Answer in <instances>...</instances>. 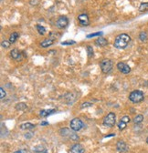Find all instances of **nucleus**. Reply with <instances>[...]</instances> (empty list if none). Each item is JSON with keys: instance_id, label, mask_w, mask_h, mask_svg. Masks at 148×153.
Masks as SVG:
<instances>
[{"instance_id": "7ed1b4c3", "label": "nucleus", "mask_w": 148, "mask_h": 153, "mask_svg": "<svg viewBox=\"0 0 148 153\" xmlns=\"http://www.w3.org/2000/svg\"><path fill=\"white\" fill-rule=\"evenodd\" d=\"M116 123V115L113 112H110L108 113L105 118H103V121H102V124L103 126L107 127H112L115 125Z\"/></svg>"}, {"instance_id": "412c9836", "label": "nucleus", "mask_w": 148, "mask_h": 153, "mask_svg": "<svg viewBox=\"0 0 148 153\" xmlns=\"http://www.w3.org/2000/svg\"><path fill=\"white\" fill-rule=\"evenodd\" d=\"M87 53H88V57H93V48L90 47V46H87Z\"/></svg>"}, {"instance_id": "393cba45", "label": "nucleus", "mask_w": 148, "mask_h": 153, "mask_svg": "<svg viewBox=\"0 0 148 153\" xmlns=\"http://www.w3.org/2000/svg\"><path fill=\"white\" fill-rule=\"evenodd\" d=\"M126 124H127V123H125V122H123V121L120 120V122L118 123V127H119V130H125V127H126Z\"/></svg>"}, {"instance_id": "c756f323", "label": "nucleus", "mask_w": 148, "mask_h": 153, "mask_svg": "<svg viewBox=\"0 0 148 153\" xmlns=\"http://www.w3.org/2000/svg\"><path fill=\"white\" fill-rule=\"evenodd\" d=\"M90 103H83L81 105V108H86V107H90Z\"/></svg>"}, {"instance_id": "f3484780", "label": "nucleus", "mask_w": 148, "mask_h": 153, "mask_svg": "<svg viewBox=\"0 0 148 153\" xmlns=\"http://www.w3.org/2000/svg\"><path fill=\"white\" fill-rule=\"evenodd\" d=\"M37 30H38V32L39 35H41V36H43L44 34L46 33L45 28L42 27V25H37Z\"/></svg>"}, {"instance_id": "423d86ee", "label": "nucleus", "mask_w": 148, "mask_h": 153, "mask_svg": "<svg viewBox=\"0 0 148 153\" xmlns=\"http://www.w3.org/2000/svg\"><path fill=\"white\" fill-rule=\"evenodd\" d=\"M69 25V19L67 18V16H60L59 18L57 19L56 22V27L60 29H63L66 28Z\"/></svg>"}, {"instance_id": "1a4fd4ad", "label": "nucleus", "mask_w": 148, "mask_h": 153, "mask_svg": "<svg viewBox=\"0 0 148 153\" xmlns=\"http://www.w3.org/2000/svg\"><path fill=\"white\" fill-rule=\"evenodd\" d=\"M84 151H85V149H84L83 146L80 145L79 143L74 144V145L70 148L71 153H84Z\"/></svg>"}, {"instance_id": "ddd939ff", "label": "nucleus", "mask_w": 148, "mask_h": 153, "mask_svg": "<svg viewBox=\"0 0 148 153\" xmlns=\"http://www.w3.org/2000/svg\"><path fill=\"white\" fill-rule=\"evenodd\" d=\"M95 45L99 47H105L108 45V41L103 38H99L95 40Z\"/></svg>"}, {"instance_id": "aec40b11", "label": "nucleus", "mask_w": 148, "mask_h": 153, "mask_svg": "<svg viewBox=\"0 0 148 153\" xmlns=\"http://www.w3.org/2000/svg\"><path fill=\"white\" fill-rule=\"evenodd\" d=\"M27 108H28L27 104H25V103H18V105L16 106V110H24V109H26Z\"/></svg>"}, {"instance_id": "2eb2a0df", "label": "nucleus", "mask_w": 148, "mask_h": 153, "mask_svg": "<svg viewBox=\"0 0 148 153\" xmlns=\"http://www.w3.org/2000/svg\"><path fill=\"white\" fill-rule=\"evenodd\" d=\"M19 38V33H18V32H13L11 35H10V37H9V41H10V43L11 44H13V43H15V42L16 41V39H18Z\"/></svg>"}, {"instance_id": "c85d7f7f", "label": "nucleus", "mask_w": 148, "mask_h": 153, "mask_svg": "<svg viewBox=\"0 0 148 153\" xmlns=\"http://www.w3.org/2000/svg\"><path fill=\"white\" fill-rule=\"evenodd\" d=\"M14 153H27V150L26 149H19V150L15 151Z\"/></svg>"}, {"instance_id": "39448f33", "label": "nucleus", "mask_w": 148, "mask_h": 153, "mask_svg": "<svg viewBox=\"0 0 148 153\" xmlns=\"http://www.w3.org/2000/svg\"><path fill=\"white\" fill-rule=\"evenodd\" d=\"M70 130L73 131H79L80 130L82 127H83V122H82L80 118H74L72 120H70Z\"/></svg>"}, {"instance_id": "dca6fc26", "label": "nucleus", "mask_w": 148, "mask_h": 153, "mask_svg": "<svg viewBox=\"0 0 148 153\" xmlns=\"http://www.w3.org/2000/svg\"><path fill=\"white\" fill-rule=\"evenodd\" d=\"M35 127V125H33L31 123H24L20 125L21 130H33Z\"/></svg>"}, {"instance_id": "6ab92c4d", "label": "nucleus", "mask_w": 148, "mask_h": 153, "mask_svg": "<svg viewBox=\"0 0 148 153\" xmlns=\"http://www.w3.org/2000/svg\"><path fill=\"white\" fill-rule=\"evenodd\" d=\"M145 10H148V2L146 3H142L141 5H140L139 6V11H145Z\"/></svg>"}, {"instance_id": "a211bd4d", "label": "nucleus", "mask_w": 148, "mask_h": 153, "mask_svg": "<svg viewBox=\"0 0 148 153\" xmlns=\"http://www.w3.org/2000/svg\"><path fill=\"white\" fill-rule=\"evenodd\" d=\"M144 120V116L143 115H137L134 118V122L135 124H140Z\"/></svg>"}, {"instance_id": "2f4dec72", "label": "nucleus", "mask_w": 148, "mask_h": 153, "mask_svg": "<svg viewBox=\"0 0 148 153\" xmlns=\"http://www.w3.org/2000/svg\"><path fill=\"white\" fill-rule=\"evenodd\" d=\"M41 153H48V152H47V149H44V150H43L42 152H41Z\"/></svg>"}, {"instance_id": "f257e3e1", "label": "nucleus", "mask_w": 148, "mask_h": 153, "mask_svg": "<svg viewBox=\"0 0 148 153\" xmlns=\"http://www.w3.org/2000/svg\"><path fill=\"white\" fill-rule=\"evenodd\" d=\"M130 41H131V38L129 35H127V34H120V35H118L115 38L113 46L114 47H116L118 49H123L128 46Z\"/></svg>"}, {"instance_id": "bb28decb", "label": "nucleus", "mask_w": 148, "mask_h": 153, "mask_svg": "<svg viewBox=\"0 0 148 153\" xmlns=\"http://www.w3.org/2000/svg\"><path fill=\"white\" fill-rule=\"evenodd\" d=\"M6 91L3 88H0V99H3L6 97Z\"/></svg>"}, {"instance_id": "6e6552de", "label": "nucleus", "mask_w": 148, "mask_h": 153, "mask_svg": "<svg viewBox=\"0 0 148 153\" xmlns=\"http://www.w3.org/2000/svg\"><path fill=\"white\" fill-rule=\"evenodd\" d=\"M78 21L82 27H86L90 24V19L87 14H81L78 16Z\"/></svg>"}, {"instance_id": "473e14b6", "label": "nucleus", "mask_w": 148, "mask_h": 153, "mask_svg": "<svg viewBox=\"0 0 148 153\" xmlns=\"http://www.w3.org/2000/svg\"><path fill=\"white\" fill-rule=\"evenodd\" d=\"M146 143H147V144H148V138H147V139H146Z\"/></svg>"}, {"instance_id": "f03ea898", "label": "nucleus", "mask_w": 148, "mask_h": 153, "mask_svg": "<svg viewBox=\"0 0 148 153\" xmlns=\"http://www.w3.org/2000/svg\"><path fill=\"white\" fill-rule=\"evenodd\" d=\"M144 98V95L143 91L141 90H134L130 93L129 95V100L133 103H140Z\"/></svg>"}, {"instance_id": "4468645a", "label": "nucleus", "mask_w": 148, "mask_h": 153, "mask_svg": "<svg viewBox=\"0 0 148 153\" xmlns=\"http://www.w3.org/2000/svg\"><path fill=\"white\" fill-rule=\"evenodd\" d=\"M55 111H56L55 109H43V110H41V111H40L39 116L42 117V118H45V117H48V115L52 114Z\"/></svg>"}, {"instance_id": "4be33fe9", "label": "nucleus", "mask_w": 148, "mask_h": 153, "mask_svg": "<svg viewBox=\"0 0 148 153\" xmlns=\"http://www.w3.org/2000/svg\"><path fill=\"white\" fill-rule=\"evenodd\" d=\"M102 35V32L100 31V32H96V33H93V34H90V35L87 36V38H94V37H100Z\"/></svg>"}, {"instance_id": "f8f14e48", "label": "nucleus", "mask_w": 148, "mask_h": 153, "mask_svg": "<svg viewBox=\"0 0 148 153\" xmlns=\"http://www.w3.org/2000/svg\"><path fill=\"white\" fill-rule=\"evenodd\" d=\"M53 43H54L53 39H51V38H46V39H44L40 43V47H44V48L45 47H51V45H53Z\"/></svg>"}, {"instance_id": "9b49d317", "label": "nucleus", "mask_w": 148, "mask_h": 153, "mask_svg": "<svg viewBox=\"0 0 148 153\" xmlns=\"http://www.w3.org/2000/svg\"><path fill=\"white\" fill-rule=\"evenodd\" d=\"M10 57L15 59V60H20V59L22 58V56H21V52L18 50V49H13L11 52H10Z\"/></svg>"}, {"instance_id": "20e7f679", "label": "nucleus", "mask_w": 148, "mask_h": 153, "mask_svg": "<svg viewBox=\"0 0 148 153\" xmlns=\"http://www.w3.org/2000/svg\"><path fill=\"white\" fill-rule=\"evenodd\" d=\"M100 67L102 69V71L104 74H107L111 72V70L112 69V67H113V62L111 60V59H103V60L100 63Z\"/></svg>"}, {"instance_id": "cd10ccee", "label": "nucleus", "mask_w": 148, "mask_h": 153, "mask_svg": "<svg viewBox=\"0 0 148 153\" xmlns=\"http://www.w3.org/2000/svg\"><path fill=\"white\" fill-rule=\"evenodd\" d=\"M121 120L123 121V122H125V123H128V122L130 121V118H129L128 116H125V117H122V118H121Z\"/></svg>"}, {"instance_id": "9d476101", "label": "nucleus", "mask_w": 148, "mask_h": 153, "mask_svg": "<svg viewBox=\"0 0 148 153\" xmlns=\"http://www.w3.org/2000/svg\"><path fill=\"white\" fill-rule=\"evenodd\" d=\"M116 149L119 152H126L128 150V146L125 141H118L116 144Z\"/></svg>"}, {"instance_id": "7c9ffc66", "label": "nucleus", "mask_w": 148, "mask_h": 153, "mask_svg": "<svg viewBox=\"0 0 148 153\" xmlns=\"http://www.w3.org/2000/svg\"><path fill=\"white\" fill-rule=\"evenodd\" d=\"M48 122H42V123H41V125H42V126H44V125H48Z\"/></svg>"}, {"instance_id": "b1692460", "label": "nucleus", "mask_w": 148, "mask_h": 153, "mask_svg": "<svg viewBox=\"0 0 148 153\" xmlns=\"http://www.w3.org/2000/svg\"><path fill=\"white\" fill-rule=\"evenodd\" d=\"M10 41H7V40H4L2 41V43H1V47H4V48H7V47H10Z\"/></svg>"}, {"instance_id": "0eeeda50", "label": "nucleus", "mask_w": 148, "mask_h": 153, "mask_svg": "<svg viewBox=\"0 0 148 153\" xmlns=\"http://www.w3.org/2000/svg\"><path fill=\"white\" fill-rule=\"evenodd\" d=\"M117 69L122 74H128L131 71V67L126 63H125V62H119L117 64Z\"/></svg>"}, {"instance_id": "5701e85b", "label": "nucleus", "mask_w": 148, "mask_h": 153, "mask_svg": "<svg viewBox=\"0 0 148 153\" xmlns=\"http://www.w3.org/2000/svg\"><path fill=\"white\" fill-rule=\"evenodd\" d=\"M139 38L141 41H145L147 39V35H146V33L145 32H141L140 33V35H139Z\"/></svg>"}, {"instance_id": "a878e982", "label": "nucleus", "mask_w": 148, "mask_h": 153, "mask_svg": "<svg viewBox=\"0 0 148 153\" xmlns=\"http://www.w3.org/2000/svg\"><path fill=\"white\" fill-rule=\"evenodd\" d=\"M75 43H76V42L74 40H68V41L61 42V45H64V46H66V45H74Z\"/></svg>"}]
</instances>
